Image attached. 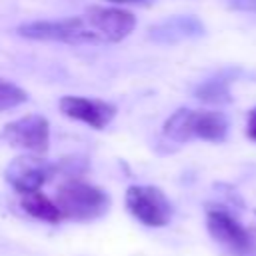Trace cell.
<instances>
[{
    "label": "cell",
    "instance_id": "obj_16",
    "mask_svg": "<svg viewBox=\"0 0 256 256\" xmlns=\"http://www.w3.org/2000/svg\"><path fill=\"white\" fill-rule=\"evenodd\" d=\"M110 2H116V4H144V2H150V0H110Z\"/></svg>",
    "mask_w": 256,
    "mask_h": 256
},
{
    "label": "cell",
    "instance_id": "obj_4",
    "mask_svg": "<svg viewBox=\"0 0 256 256\" xmlns=\"http://www.w3.org/2000/svg\"><path fill=\"white\" fill-rule=\"evenodd\" d=\"M128 212L146 226H166L172 218V204L156 186H130L126 190Z\"/></svg>",
    "mask_w": 256,
    "mask_h": 256
},
{
    "label": "cell",
    "instance_id": "obj_11",
    "mask_svg": "<svg viewBox=\"0 0 256 256\" xmlns=\"http://www.w3.org/2000/svg\"><path fill=\"white\" fill-rule=\"evenodd\" d=\"M22 208L34 216V218H40V220H46V222H58L62 220V212L58 208V204L50 198H46L40 190L38 192H30V194H22Z\"/></svg>",
    "mask_w": 256,
    "mask_h": 256
},
{
    "label": "cell",
    "instance_id": "obj_9",
    "mask_svg": "<svg viewBox=\"0 0 256 256\" xmlns=\"http://www.w3.org/2000/svg\"><path fill=\"white\" fill-rule=\"evenodd\" d=\"M60 112L72 120H80L90 128L102 130L106 128L112 118L116 116V106L98 100V98H84V96H64L58 102Z\"/></svg>",
    "mask_w": 256,
    "mask_h": 256
},
{
    "label": "cell",
    "instance_id": "obj_2",
    "mask_svg": "<svg viewBox=\"0 0 256 256\" xmlns=\"http://www.w3.org/2000/svg\"><path fill=\"white\" fill-rule=\"evenodd\" d=\"M16 34L28 40H42V42H66V44H104L100 34L82 16H70L62 20H38L20 24Z\"/></svg>",
    "mask_w": 256,
    "mask_h": 256
},
{
    "label": "cell",
    "instance_id": "obj_10",
    "mask_svg": "<svg viewBox=\"0 0 256 256\" xmlns=\"http://www.w3.org/2000/svg\"><path fill=\"white\" fill-rule=\"evenodd\" d=\"M204 34V24L196 16H172L164 22L150 26L148 36L160 44H176L188 38H198Z\"/></svg>",
    "mask_w": 256,
    "mask_h": 256
},
{
    "label": "cell",
    "instance_id": "obj_15",
    "mask_svg": "<svg viewBox=\"0 0 256 256\" xmlns=\"http://www.w3.org/2000/svg\"><path fill=\"white\" fill-rule=\"evenodd\" d=\"M246 134H248V138H250V140H254V142H256V108H254V110L250 112V116H248Z\"/></svg>",
    "mask_w": 256,
    "mask_h": 256
},
{
    "label": "cell",
    "instance_id": "obj_6",
    "mask_svg": "<svg viewBox=\"0 0 256 256\" xmlns=\"http://www.w3.org/2000/svg\"><path fill=\"white\" fill-rule=\"evenodd\" d=\"M56 172V166L38 156H18L6 168V180L20 194L38 192Z\"/></svg>",
    "mask_w": 256,
    "mask_h": 256
},
{
    "label": "cell",
    "instance_id": "obj_8",
    "mask_svg": "<svg viewBox=\"0 0 256 256\" xmlns=\"http://www.w3.org/2000/svg\"><path fill=\"white\" fill-rule=\"evenodd\" d=\"M84 16L106 44L124 40L136 26V18L132 12L112 6H90L84 12Z\"/></svg>",
    "mask_w": 256,
    "mask_h": 256
},
{
    "label": "cell",
    "instance_id": "obj_13",
    "mask_svg": "<svg viewBox=\"0 0 256 256\" xmlns=\"http://www.w3.org/2000/svg\"><path fill=\"white\" fill-rule=\"evenodd\" d=\"M26 100H28V94L20 86L0 78V112L12 110V108L24 104Z\"/></svg>",
    "mask_w": 256,
    "mask_h": 256
},
{
    "label": "cell",
    "instance_id": "obj_7",
    "mask_svg": "<svg viewBox=\"0 0 256 256\" xmlns=\"http://www.w3.org/2000/svg\"><path fill=\"white\" fill-rule=\"evenodd\" d=\"M206 226L210 236L222 244L228 252L242 256L248 254L252 248V238L248 234V230L236 220L232 218L228 212L224 210H210L206 216Z\"/></svg>",
    "mask_w": 256,
    "mask_h": 256
},
{
    "label": "cell",
    "instance_id": "obj_12",
    "mask_svg": "<svg viewBox=\"0 0 256 256\" xmlns=\"http://www.w3.org/2000/svg\"><path fill=\"white\" fill-rule=\"evenodd\" d=\"M196 98L208 104H226L230 102V88L226 80H206L194 90Z\"/></svg>",
    "mask_w": 256,
    "mask_h": 256
},
{
    "label": "cell",
    "instance_id": "obj_1",
    "mask_svg": "<svg viewBox=\"0 0 256 256\" xmlns=\"http://www.w3.org/2000/svg\"><path fill=\"white\" fill-rule=\"evenodd\" d=\"M162 132L174 142H188L192 138L222 142L228 132V120L222 112L216 110L180 108L164 122Z\"/></svg>",
    "mask_w": 256,
    "mask_h": 256
},
{
    "label": "cell",
    "instance_id": "obj_14",
    "mask_svg": "<svg viewBox=\"0 0 256 256\" xmlns=\"http://www.w3.org/2000/svg\"><path fill=\"white\" fill-rule=\"evenodd\" d=\"M228 6L240 12H256V0H228Z\"/></svg>",
    "mask_w": 256,
    "mask_h": 256
},
{
    "label": "cell",
    "instance_id": "obj_5",
    "mask_svg": "<svg viewBox=\"0 0 256 256\" xmlns=\"http://www.w3.org/2000/svg\"><path fill=\"white\" fill-rule=\"evenodd\" d=\"M2 138L16 148L42 154L50 144V124L42 114H28L4 126Z\"/></svg>",
    "mask_w": 256,
    "mask_h": 256
},
{
    "label": "cell",
    "instance_id": "obj_3",
    "mask_svg": "<svg viewBox=\"0 0 256 256\" xmlns=\"http://www.w3.org/2000/svg\"><path fill=\"white\" fill-rule=\"evenodd\" d=\"M62 212V218L72 220H90L98 218L108 208V196L102 188L92 186L82 180H68L64 182L54 200Z\"/></svg>",
    "mask_w": 256,
    "mask_h": 256
}]
</instances>
